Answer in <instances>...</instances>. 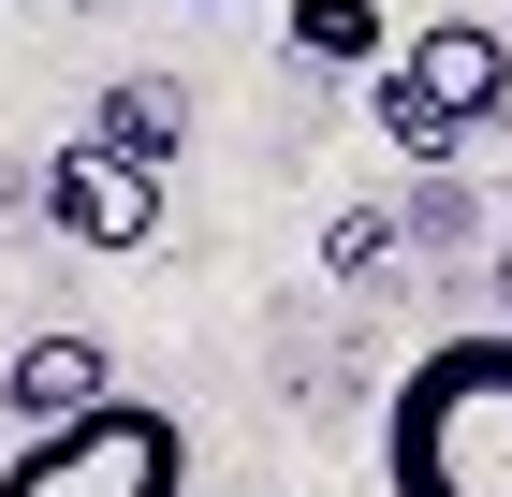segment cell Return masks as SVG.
<instances>
[{
    "instance_id": "obj_1",
    "label": "cell",
    "mask_w": 512,
    "mask_h": 497,
    "mask_svg": "<svg viewBox=\"0 0 512 497\" xmlns=\"http://www.w3.org/2000/svg\"><path fill=\"white\" fill-rule=\"evenodd\" d=\"M381 483L395 497H512V337L469 322L395 366L381 395Z\"/></svg>"
},
{
    "instance_id": "obj_2",
    "label": "cell",
    "mask_w": 512,
    "mask_h": 497,
    "mask_svg": "<svg viewBox=\"0 0 512 497\" xmlns=\"http://www.w3.org/2000/svg\"><path fill=\"white\" fill-rule=\"evenodd\" d=\"M0 497H191V424L161 395H88L0 468Z\"/></svg>"
},
{
    "instance_id": "obj_3",
    "label": "cell",
    "mask_w": 512,
    "mask_h": 497,
    "mask_svg": "<svg viewBox=\"0 0 512 497\" xmlns=\"http://www.w3.org/2000/svg\"><path fill=\"white\" fill-rule=\"evenodd\" d=\"M498 103H512V30L498 15H439V30H410L381 59V132L410 161H454Z\"/></svg>"
},
{
    "instance_id": "obj_4",
    "label": "cell",
    "mask_w": 512,
    "mask_h": 497,
    "mask_svg": "<svg viewBox=\"0 0 512 497\" xmlns=\"http://www.w3.org/2000/svg\"><path fill=\"white\" fill-rule=\"evenodd\" d=\"M44 220L74 234V249H147V234H161V176H132V161H103L74 132V147L44 161Z\"/></svg>"
},
{
    "instance_id": "obj_5",
    "label": "cell",
    "mask_w": 512,
    "mask_h": 497,
    "mask_svg": "<svg viewBox=\"0 0 512 497\" xmlns=\"http://www.w3.org/2000/svg\"><path fill=\"white\" fill-rule=\"evenodd\" d=\"M88 395H118V366H103V337H30L15 366H0V410L30 424V439H44V424H74Z\"/></svg>"
},
{
    "instance_id": "obj_6",
    "label": "cell",
    "mask_w": 512,
    "mask_h": 497,
    "mask_svg": "<svg viewBox=\"0 0 512 497\" xmlns=\"http://www.w3.org/2000/svg\"><path fill=\"white\" fill-rule=\"evenodd\" d=\"M88 147L132 161V176H161V161L191 147V103H176L161 74H132V88H103V103H88Z\"/></svg>"
},
{
    "instance_id": "obj_7",
    "label": "cell",
    "mask_w": 512,
    "mask_h": 497,
    "mask_svg": "<svg viewBox=\"0 0 512 497\" xmlns=\"http://www.w3.org/2000/svg\"><path fill=\"white\" fill-rule=\"evenodd\" d=\"M278 44H293L308 74H366V59H395L381 0H293V15H278Z\"/></svg>"
},
{
    "instance_id": "obj_8",
    "label": "cell",
    "mask_w": 512,
    "mask_h": 497,
    "mask_svg": "<svg viewBox=\"0 0 512 497\" xmlns=\"http://www.w3.org/2000/svg\"><path fill=\"white\" fill-rule=\"evenodd\" d=\"M395 264V205H337L322 220V278H381Z\"/></svg>"
},
{
    "instance_id": "obj_9",
    "label": "cell",
    "mask_w": 512,
    "mask_h": 497,
    "mask_svg": "<svg viewBox=\"0 0 512 497\" xmlns=\"http://www.w3.org/2000/svg\"><path fill=\"white\" fill-rule=\"evenodd\" d=\"M498 337H512V264H498Z\"/></svg>"
},
{
    "instance_id": "obj_10",
    "label": "cell",
    "mask_w": 512,
    "mask_h": 497,
    "mask_svg": "<svg viewBox=\"0 0 512 497\" xmlns=\"http://www.w3.org/2000/svg\"><path fill=\"white\" fill-rule=\"evenodd\" d=\"M59 15H103V0H59Z\"/></svg>"
},
{
    "instance_id": "obj_11",
    "label": "cell",
    "mask_w": 512,
    "mask_h": 497,
    "mask_svg": "<svg viewBox=\"0 0 512 497\" xmlns=\"http://www.w3.org/2000/svg\"><path fill=\"white\" fill-rule=\"evenodd\" d=\"M205 497H249V483H205Z\"/></svg>"
},
{
    "instance_id": "obj_12",
    "label": "cell",
    "mask_w": 512,
    "mask_h": 497,
    "mask_svg": "<svg viewBox=\"0 0 512 497\" xmlns=\"http://www.w3.org/2000/svg\"><path fill=\"white\" fill-rule=\"evenodd\" d=\"M191 15H220V0H191Z\"/></svg>"
}]
</instances>
